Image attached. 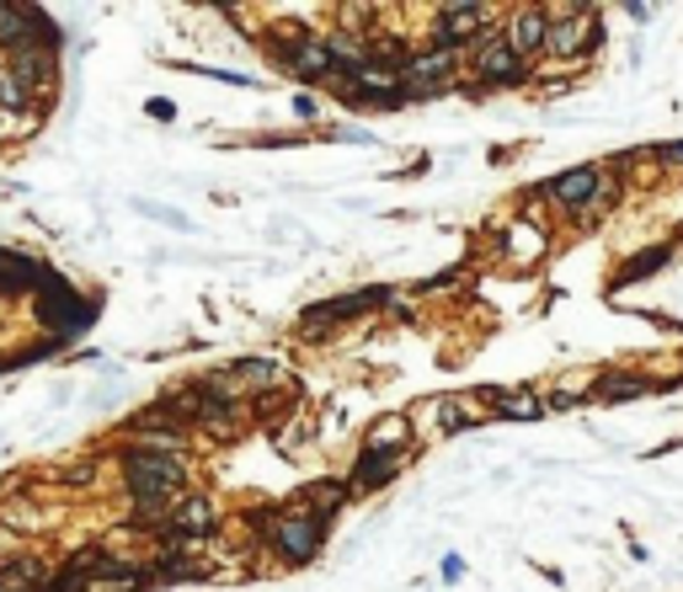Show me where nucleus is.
Masks as SVG:
<instances>
[{"instance_id": "obj_3", "label": "nucleus", "mask_w": 683, "mask_h": 592, "mask_svg": "<svg viewBox=\"0 0 683 592\" xmlns=\"http://www.w3.org/2000/svg\"><path fill=\"white\" fill-rule=\"evenodd\" d=\"M38 321H43L49 331L75 336V331H86L91 321H96V304L75 294L60 272H43V278H38Z\"/></svg>"}, {"instance_id": "obj_20", "label": "nucleus", "mask_w": 683, "mask_h": 592, "mask_svg": "<svg viewBox=\"0 0 683 592\" xmlns=\"http://www.w3.org/2000/svg\"><path fill=\"white\" fill-rule=\"evenodd\" d=\"M507 251H513V262L545 257V230H539V225H513V230H507Z\"/></svg>"}, {"instance_id": "obj_12", "label": "nucleus", "mask_w": 683, "mask_h": 592, "mask_svg": "<svg viewBox=\"0 0 683 592\" xmlns=\"http://www.w3.org/2000/svg\"><path fill=\"white\" fill-rule=\"evenodd\" d=\"M11 70L28 81V91L32 86L49 91L54 86V43H38V38H32V43H17V49H11Z\"/></svg>"}, {"instance_id": "obj_18", "label": "nucleus", "mask_w": 683, "mask_h": 592, "mask_svg": "<svg viewBox=\"0 0 683 592\" xmlns=\"http://www.w3.org/2000/svg\"><path fill=\"white\" fill-rule=\"evenodd\" d=\"M491 406H497L503 416H513V422H529V416L550 412V401H545V395H535V390H497V395H491Z\"/></svg>"}, {"instance_id": "obj_8", "label": "nucleus", "mask_w": 683, "mask_h": 592, "mask_svg": "<svg viewBox=\"0 0 683 592\" xmlns=\"http://www.w3.org/2000/svg\"><path fill=\"white\" fill-rule=\"evenodd\" d=\"M476 70L486 86H518L524 81V60L507 49L503 32H491V38H480V54H476Z\"/></svg>"}, {"instance_id": "obj_5", "label": "nucleus", "mask_w": 683, "mask_h": 592, "mask_svg": "<svg viewBox=\"0 0 683 592\" xmlns=\"http://www.w3.org/2000/svg\"><path fill=\"white\" fill-rule=\"evenodd\" d=\"M406 96H438V91L454 86V49H427L406 60Z\"/></svg>"}, {"instance_id": "obj_23", "label": "nucleus", "mask_w": 683, "mask_h": 592, "mask_svg": "<svg viewBox=\"0 0 683 592\" xmlns=\"http://www.w3.org/2000/svg\"><path fill=\"white\" fill-rule=\"evenodd\" d=\"M28 96H32L28 81H22L11 64H0V107H6V113H22V107H28Z\"/></svg>"}, {"instance_id": "obj_15", "label": "nucleus", "mask_w": 683, "mask_h": 592, "mask_svg": "<svg viewBox=\"0 0 683 592\" xmlns=\"http://www.w3.org/2000/svg\"><path fill=\"white\" fill-rule=\"evenodd\" d=\"M283 54H289V70L304 75V81H315V75H337L331 43H321V38H299L294 49H283Z\"/></svg>"}, {"instance_id": "obj_24", "label": "nucleus", "mask_w": 683, "mask_h": 592, "mask_svg": "<svg viewBox=\"0 0 683 592\" xmlns=\"http://www.w3.org/2000/svg\"><path fill=\"white\" fill-rule=\"evenodd\" d=\"M668 262V251L662 246H652V251H641V257H630V262L620 267V283H635V278H646V272H656V267Z\"/></svg>"}, {"instance_id": "obj_17", "label": "nucleus", "mask_w": 683, "mask_h": 592, "mask_svg": "<svg viewBox=\"0 0 683 592\" xmlns=\"http://www.w3.org/2000/svg\"><path fill=\"white\" fill-rule=\"evenodd\" d=\"M401 465H406V454H363V465L353 470L348 491H374V486L395 480V470H401Z\"/></svg>"}, {"instance_id": "obj_27", "label": "nucleus", "mask_w": 683, "mask_h": 592, "mask_svg": "<svg viewBox=\"0 0 683 592\" xmlns=\"http://www.w3.org/2000/svg\"><path fill=\"white\" fill-rule=\"evenodd\" d=\"M465 577V561L459 555H444V582H459Z\"/></svg>"}, {"instance_id": "obj_2", "label": "nucleus", "mask_w": 683, "mask_h": 592, "mask_svg": "<svg viewBox=\"0 0 683 592\" xmlns=\"http://www.w3.org/2000/svg\"><path fill=\"white\" fill-rule=\"evenodd\" d=\"M257 529H268V544L289 565H304L321 550V529H327V523H321L315 512L294 507V512H257Z\"/></svg>"}, {"instance_id": "obj_21", "label": "nucleus", "mask_w": 683, "mask_h": 592, "mask_svg": "<svg viewBox=\"0 0 683 592\" xmlns=\"http://www.w3.org/2000/svg\"><path fill=\"white\" fill-rule=\"evenodd\" d=\"M476 406V395H454V401H438V427L444 433H465L470 422H476L480 412H470Z\"/></svg>"}, {"instance_id": "obj_10", "label": "nucleus", "mask_w": 683, "mask_h": 592, "mask_svg": "<svg viewBox=\"0 0 683 592\" xmlns=\"http://www.w3.org/2000/svg\"><path fill=\"white\" fill-rule=\"evenodd\" d=\"M166 523H172V550H193L214 529V507H208V497H182Z\"/></svg>"}, {"instance_id": "obj_25", "label": "nucleus", "mask_w": 683, "mask_h": 592, "mask_svg": "<svg viewBox=\"0 0 683 592\" xmlns=\"http://www.w3.org/2000/svg\"><path fill=\"white\" fill-rule=\"evenodd\" d=\"M641 380H635V374H609V380H598V395H603V401H630V395H641Z\"/></svg>"}, {"instance_id": "obj_14", "label": "nucleus", "mask_w": 683, "mask_h": 592, "mask_svg": "<svg viewBox=\"0 0 683 592\" xmlns=\"http://www.w3.org/2000/svg\"><path fill=\"white\" fill-rule=\"evenodd\" d=\"M406 444H412V422H406V412L380 416V422L363 433V454H406Z\"/></svg>"}, {"instance_id": "obj_7", "label": "nucleus", "mask_w": 683, "mask_h": 592, "mask_svg": "<svg viewBox=\"0 0 683 592\" xmlns=\"http://www.w3.org/2000/svg\"><path fill=\"white\" fill-rule=\"evenodd\" d=\"M486 22H491V11L476 6V0H454V6H444V11H438V49H454V43L480 38Z\"/></svg>"}, {"instance_id": "obj_26", "label": "nucleus", "mask_w": 683, "mask_h": 592, "mask_svg": "<svg viewBox=\"0 0 683 592\" xmlns=\"http://www.w3.org/2000/svg\"><path fill=\"white\" fill-rule=\"evenodd\" d=\"M145 113H149L155 123H172V118H177V107H172L166 96H149V107H145Z\"/></svg>"}, {"instance_id": "obj_6", "label": "nucleus", "mask_w": 683, "mask_h": 592, "mask_svg": "<svg viewBox=\"0 0 683 592\" xmlns=\"http://www.w3.org/2000/svg\"><path fill=\"white\" fill-rule=\"evenodd\" d=\"M550 198L561 208H598L603 198H609V181H603V172L598 166H577V172H566V177L550 181Z\"/></svg>"}, {"instance_id": "obj_4", "label": "nucleus", "mask_w": 683, "mask_h": 592, "mask_svg": "<svg viewBox=\"0 0 683 592\" xmlns=\"http://www.w3.org/2000/svg\"><path fill=\"white\" fill-rule=\"evenodd\" d=\"M598 43V17L582 6V11H561V17H550V49L545 54H556V60H577V54H588Z\"/></svg>"}, {"instance_id": "obj_9", "label": "nucleus", "mask_w": 683, "mask_h": 592, "mask_svg": "<svg viewBox=\"0 0 683 592\" xmlns=\"http://www.w3.org/2000/svg\"><path fill=\"white\" fill-rule=\"evenodd\" d=\"M503 38H507V49L529 64L535 54H545V49H550V11H535V6H529V11H518V17L507 22Z\"/></svg>"}, {"instance_id": "obj_13", "label": "nucleus", "mask_w": 683, "mask_h": 592, "mask_svg": "<svg viewBox=\"0 0 683 592\" xmlns=\"http://www.w3.org/2000/svg\"><path fill=\"white\" fill-rule=\"evenodd\" d=\"M385 289H369V294H342V299H327V304H315V310H304V331H321L331 321H348L358 310H369V304H385Z\"/></svg>"}, {"instance_id": "obj_16", "label": "nucleus", "mask_w": 683, "mask_h": 592, "mask_svg": "<svg viewBox=\"0 0 683 592\" xmlns=\"http://www.w3.org/2000/svg\"><path fill=\"white\" fill-rule=\"evenodd\" d=\"M38 278H43V267L22 257V251H6L0 246V294H22V289H38Z\"/></svg>"}, {"instance_id": "obj_28", "label": "nucleus", "mask_w": 683, "mask_h": 592, "mask_svg": "<svg viewBox=\"0 0 683 592\" xmlns=\"http://www.w3.org/2000/svg\"><path fill=\"white\" fill-rule=\"evenodd\" d=\"M656 155H662L668 166H683V139H679V145H662V149H656Z\"/></svg>"}, {"instance_id": "obj_22", "label": "nucleus", "mask_w": 683, "mask_h": 592, "mask_svg": "<svg viewBox=\"0 0 683 592\" xmlns=\"http://www.w3.org/2000/svg\"><path fill=\"white\" fill-rule=\"evenodd\" d=\"M43 588V571L32 561H11L0 565V592H38Z\"/></svg>"}, {"instance_id": "obj_19", "label": "nucleus", "mask_w": 683, "mask_h": 592, "mask_svg": "<svg viewBox=\"0 0 683 592\" xmlns=\"http://www.w3.org/2000/svg\"><path fill=\"white\" fill-rule=\"evenodd\" d=\"M348 502V486H310V491H299V507H304V512H315V518H321V523H327L331 512H337V507Z\"/></svg>"}, {"instance_id": "obj_11", "label": "nucleus", "mask_w": 683, "mask_h": 592, "mask_svg": "<svg viewBox=\"0 0 683 592\" xmlns=\"http://www.w3.org/2000/svg\"><path fill=\"white\" fill-rule=\"evenodd\" d=\"M406 64H390V60H363L353 70V91L363 96H374V102H395L401 91H406V75H401Z\"/></svg>"}, {"instance_id": "obj_1", "label": "nucleus", "mask_w": 683, "mask_h": 592, "mask_svg": "<svg viewBox=\"0 0 683 592\" xmlns=\"http://www.w3.org/2000/svg\"><path fill=\"white\" fill-rule=\"evenodd\" d=\"M123 475H128V497L139 502V512L149 518H172V507L182 502V459L172 454H155V448H123Z\"/></svg>"}]
</instances>
